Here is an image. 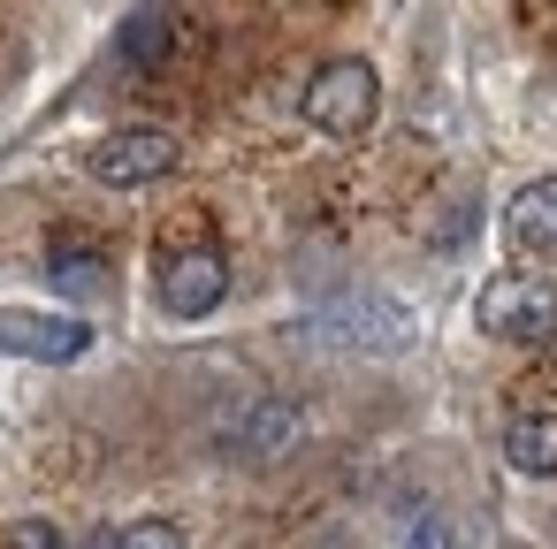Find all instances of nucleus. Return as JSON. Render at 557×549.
Segmentation results:
<instances>
[{"label": "nucleus", "instance_id": "f257e3e1", "mask_svg": "<svg viewBox=\"0 0 557 549\" xmlns=\"http://www.w3.org/2000/svg\"><path fill=\"white\" fill-rule=\"evenodd\" d=\"M298 108H306V123L313 130H329V138H359V130H374V108H382V85H374V70L367 62H321L313 70V85L298 92Z\"/></svg>", "mask_w": 557, "mask_h": 549}, {"label": "nucleus", "instance_id": "f03ea898", "mask_svg": "<svg viewBox=\"0 0 557 549\" xmlns=\"http://www.w3.org/2000/svg\"><path fill=\"white\" fill-rule=\"evenodd\" d=\"M473 321L504 344H549L557 336V283L549 275H496V283H481Z\"/></svg>", "mask_w": 557, "mask_h": 549}, {"label": "nucleus", "instance_id": "7ed1b4c3", "mask_svg": "<svg viewBox=\"0 0 557 549\" xmlns=\"http://www.w3.org/2000/svg\"><path fill=\"white\" fill-rule=\"evenodd\" d=\"M176 161H184V146L169 138V130H108L92 153H85V169L100 176V184H115V191H138V184H161V176H176Z\"/></svg>", "mask_w": 557, "mask_h": 549}, {"label": "nucleus", "instance_id": "20e7f679", "mask_svg": "<svg viewBox=\"0 0 557 549\" xmlns=\"http://www.w3.org/2000/svg\"><path fill=\"white\" fill-rule=\"evenodd\" d=\"M222 290H230V260L214 245H191V252H169L161 260V305L176 321H207L222 305Z\"/></svg>", "mask_w": 557, "mask_h": 549}, {"label": "nucleus", "instance_id": "39448f33", "mask_svg": "<svg viewBox=\"0 0 557 549\" xmlns=\"http://www.w3.org/2000/svg\"><path fill=\"white\" fill-rule=\"evenodd\" d=\"M92 344L85 321L70 313H24V305H0V351H16V359H39V366H62Z\"/></svg>", "mask_w": 557, "mask_h": 549}, {"label": "nucleus", "instance_id": "423d86ee", "mask_svg": "<svg viewBox=\"0 0 557 549\" xmlns=\"http://www.w3.org/2000/svg\"><path fill=\"white\" fill-rule=\"evenodd\" d=\"M313 328L336 336V344H367V351H397V344L412 336V321H405L389 298H344V305H329Z\"/></svg>", "mask_w": 557, "mask_h": 549}, {"label": "nucleus", "instance_id": "0eeeda50", "mask_svg": "<svg viewBox=\"0 0 557 549\" xmlns=\"http://www.w3.org/2000/svg\"><path fill=\"white\" fill-rule=\"evenodd\" d=\"M47 275H54V290H62V298H100L115 267H108V252H100V245H85V237H54Z\"/></svg>", "mask_w": 557, "mask_h": 549}, {"label": "nucleus", "instance_id": "6e6552de", "mask_svg": "<svg viewBox=\"0 0 557 549\" xmlns=\"http://www.w3.org/2000/svg\"><path fill=\"white\" fill-rule=\"evenodd\" d=\"M504 458H511V473L549 481V473H557V412H519V420L504 427Z\"/></svg>", "mask_w": 557, "mask_h": 549}, {"label": "nucleus", "instance_id": "1a4fd4ad", "mask_svg": "<svg viewBox=\"0 0 557 549\" xmlns=\"http://www.w3.org/2000/svg\"><path fill=\"white\" fill-rule=\"evenodd\" d=\"M504 229H511V245H527V252H549V245H557V176L527 184V191L511 199Z\"/></svg>", "mask_w": 557, "mask_h": 549}, {"label": "nucleus", "instance_id": "9d476101", "mask_svg": "<svg viewBox=\"0 0 557 549\" xmlns=\"http://www.w3.org/2000/svg\"><path fill=\"white\" fill-rule=\"evenodd\" d=\"M283 442H298V412H290L283 397H268V404L252 412V427H245V450H252V458H275Z\"/></svg>", "mask_w": 557, "mask_h": 549}, {"label": "nucleus", "instance_id": "9b49d317", "mask_svg": "<svg viewBox=\"0 0 557 549\" xmlns=\"http://www.w3.org/2000/svg\"><path fill=\"white\" fill-rule=\"evenodd\" d=\"M169 47H176V24H169V16H138V24L123 32V62H131V70H153Z\"/></svg>", "mask_w": 557, "mask_h": 549}, {"label": "nucleus", "instance_id": "f8f14e48", "mask_svg": "<svg viewBox=\"0 0 557 549\" xmlns=\"http://www.w3.org/2000/svg\"><path fill=\"white\" fill-rule=\"evenodd\" d=\"M108 549H184V526H169V519H138V526H123Z\"/></svg>", "mask_w": 557, "mask_h": 549}, {"label": "nucleus", "instance_id": "ddd939ff", "mask_svg": "<svg viewBox=\"0 0 557 549\" xmlns=\"http://www.w3.org/2000/svg\"><path fill=\"white\" fill-rule=\"evenodd\" d=\"M9 549H70V541H62L47 519H16V526H9Z\"/></svg>", "mask_w": 557, "mask_h": 549}, {"label": "nucleus", "instance_id": "4468645a", "mask_svg": "<svg viewBox=\"0 0 557 549\" xmlns=\"http://www.w3.org/2000/svg\"><path fill=\"white\" fill-rule=\"evenodd\" d=\"M405 549H450V526H443V519H428V526H420Z\"/></svg>", "mask_w": 557, "mask_h": 549}]
</instances>
